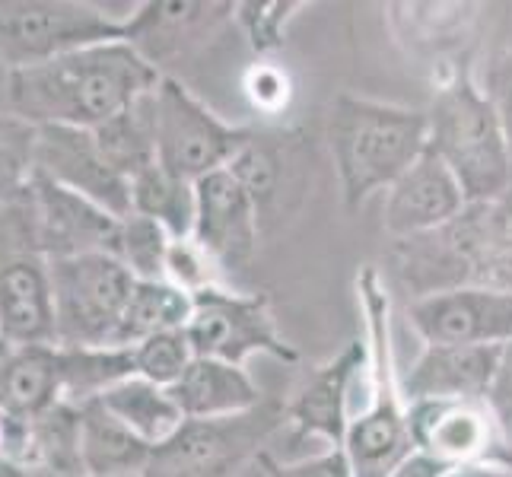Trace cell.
<instances>
[{
  "label": "cell",
  "mask_w": 512,
  "mask_h": 477,
  "mask_svg": "<svg viewBox=\"0 0 512 477\" xmlns=\"http://www.w3.org/2000/svg\"><path fill=\"white\" fill-rule=\"evenodd\" d=\"M163 77L128 42H102L7 74V109L35 128L93 131L153 93Z\"/></svg>",
  "instance_id": "cell-1"
},
{
  "label": "cell",
  "mask_w": 512,
  "mask_h": 477,
  "mask_svg": "<svg viewBox=\"0 0 512 477\" xmlns=\"http://www.w3.org/2000/svg\"><path fill=\"white\" fill-rule=\"evenodd\" d=\"M388 261L411 303L462 287L512 293V188L493 201L468 204L433 233L395 239Z\"/></svg>",
  "instance_id": "cell-2"
},
{
  "label": "cell",
  "mask_w": 512,
  "mask_h": 477,
  "mask_svg": "<svg viewBox=\"0 0 512 477\" xmlns=\"http://www.w3.org/2000/svg\"><path fill=\"white\" fill-rule=\"evenodd\" d=\"M328 150L347 210L363 207L376 191H388L427 153V109L376 102L341 93L328 109Z\"/></svg>",
  "instance_id": "cell-3"
},
{
  "label": "cell",
  "mask_w": 512,
  "mask_h": 477,
  "mask_svg": "<svg viewBox=\"0 0 512 477\" xmlns=\"http://www.w3.org/2000/svg\"><path fill=\"white\" fill-rule=\"evenodd\" d=\"M427 121V147L452 169L468 204L493 201L512 188V166L500 121L468 61L455 64L449 80L436 90Z\"/></svg>",
  "instance_id": "cell-4"
},
{
  "label": "cell",
  "mask_w": 512,
  "mask_h": 477,
  "mask_svg": "<svg viewBox=\"0 0 512 477\" xmlns=\"http://www.w3.org/2000/svg\"><path fill=\"white\" fill-rule=\"evenodd\" d=\"M360 299L369 328V404L353 414L344 436V455L350 477H392L417 452L408 427V401L395 379L392 344H388V299L376 271L360 277Z\"/></svg>",
  "instance_id": "cell-5"
},
{
  "label": "cell",
  "mask_w": 512,
  "mask_h": 477,
  "mask_svg": "<svg viewBox=\"0 0 512 477\" xmlns=\"http://www.w3.org/2000/svg\"><path fill=\"white\" fill-rule=\"evenodd\" d=\"M55 344L67 350H102L115 344V331L134 293V274L109 252L48 261Z\"/></svg>",
  "instance_id": "cell-6"
},
{
  "label": "cell",
  "mask_w": 512,
  "mask_h": 477,
  "mask_svg": "<svg viewBox=\"0 0 512 477\" xmlns=\"http://www.w3.org/2000/svg\"><path fill=\"white\" fill-rule=\"evenodd\" d=\"M284 427V401L274 398L233 417L185 420L179 433L153 449L140 477H236L239 468L258 462L268 439Z\"/></svg>",
  "instance_id": "cell-7"
},
{
  "label": "cell",
  "mask_w": 512,
  "mask_h": 477,
  "mask_svg": "<svg viewBox=\"0 0 512 477\" xmlns=\"http://www.w3.org/2000/svg\"><path fill=\"white\" fill-rule=\"evenodd\" d=\"M121 42V20L83 0H0V67L7 74L70 51Z\"/></svg>",
  "instance_id": "cell-8"
},
{
  "label": "cell",
  "mask_w": 512,
  "mask_h": 477,
  "mask_svg": "<svg viewBox=\"0 0 512 477\" xmlns=\"http://www.w3.org/2000/svg\"><path fill=\"white\" fill-rule=\"evenodd\" d=\"M153 115L160 166L188 182H201L207 175L229 169V163L258 131L229 125L217 112H210L182 80L169 74L153 90Z\"/></svg>",
  "instance_id": "cell-9"
},
{
  "label": "cell",
  "mask_w": 512,
  "mask_h": 477,
  "mask_svg": "<svg viewBox=\"0 0 512 477\" xmlns=\"http://www.w3.org/2000/svg\"><path fill=\"white\" fill-rule=\"evenodd\" d=\"M185 334L194 347V357L242 366L252 353H268L280 363H299V350L277 334L271 303L264 293H233L226 287L194 293Z\"/></svg>",
  "instance_id": "cell-10"
},
{
  "label": "cell",
  "mask_w": 512,
  "mask_h": 477,
  "mask_svg": "<svg viewBox=\"0 0 512 477\" xmlns=\"http://www.w3.org/2000/svg\"><path fill=\"white\" fill-rule=\"evenodd\" d=\"M408 322L423 344L506 347L512 344V293L462 287L408 303Z\"/></svg>",
  "instance_id": "cell-11"
},
{
  "label": "cell",
  "mask_w": 512,
  "mask_h": 477,
  "mask_svg": "<svg viewBox=\"0 0 512 477\" xmlns=\"http://www.w3.org/2000/svg\"><path fill=\"white\" fill-rule=\"evenodd\" d=\"M35 175H45L55 185L83 194L86 201L109 210L112 217H131V182L109 166L93 131L86 128H39L35 140Z\"/></svg>",
  "instance_id": "cell-12"
},
{
  "label": "cell",
  "mask_w": 512,
  "mask_h": 477,
  "mask_svg": "<svg viewBox=\"0 0 512 477\" xmlns=\"http://www.w3.org/2000/svg\"><path fill=\"white\" fill-rule=\"evenodd\" d=\"M29 214L35 245L48 261L80 258L109 252L118 236V217L99 204L86 201L83 194L55 185L45 175H35L29 188Z\"/></svg>",
  "instance_id": "cell-13"
},
{
  "label": "cell",
  "mask_w": 512,
  "mask_h": 477,
  "mask_svg": "<svg viewBox=\"0 0 512 477\" xmlns=\"http://www.w3.org/2000/svg\"><path fill=\"white\" fill-rule=\"evenodd\" d=\"M236 4H191V0H147L121 20V42L137 48L156 70L188 58L223 23H233Z\"/></svg>",
  "instance_id": "cell-14"
},
{
  "label": "cell",
  "mask_w": 512,
  "mask_h": 477,
  "mask_svg": "<svg viewBox=\"0 0 512 477\" xmlns=\"http://www.w3.org/2000/svg\"><path fill=\"white\" fill-rule=\"evenodd\" d=\"M194 185H198V220H194L191 239L220 271L249 268L261 239V220L252 198L229 169H220Z\"/></svg>",
  "instance_id": "cell-15"
},
{
  "label": "cell",
  "mask_w": 512,
  "mask_h": 477,
  "mask_svg": "<svg viewBox=\"0 0 512 477\" xmlns=\"http://www.w3.org/2000/svg\"><path fill=\"white\" fill-rule=\"evenodd\" d=\"M468 207V198L452 169L430 147L385 194V233L395 239H414L452 223Z\"/></svg>",
  "instance_id": "cell-16"
},
{
  "label": "cell",
  "mask_w": 512,
  "mask_h": 477,
  "mask_svg": "<svg viewBox=\"0 0 512 477\" xmlns=\"http://www.w3.org/2000/svg\"><path fill=\"white\" fill-rule=\"evenodd\" d=\"M414 449L452 468L497 458V427L484 398L474 401H417L408 404Z\"/></svg>",
  "instance_id": "cell-17"
},
{
  "label": "cell",
  "mask_w": 512,
  "mask_h": 477,
  "mask_svg": "<svg viewBox=\"0 0 512 477\" xmlns=\"http://www.w3.org/2000/svg\"><path fill=\"white\" fill-rule=\"evenodd\" d=\"M369 363V347L366 341H350L338 357L328 360L325 366L312 369L296 388L293 398L284 401L287 411V427L293 436H319L328 439L331 446H344L347 436V392L353 379L360 376V369Z\"/></svg>",
  "instance_id": "cell-18"
},
{
  "label": "cell",
  "mask_w": 512,
  "mask_h": 477,
  "mask_svg": "<svg viewBox=\"0 0 512 477\" xmlns=\"http://www.w3.org/2000/svg\"><path fill=\"white\" fill-rule=\"evenodd\" d=\"M503 347H449L423 344L420 357L401 379L408 404L417 401H474L487 398Z\"/></svg>",
  "instance_id": "cell-19"
},
{
  "label": "cell",
  "mask_w": 512,
  "mask_h": 477,
  "mask_svg": "<svg viewBox=\"0 0 512 477\" xmlns=\"http://www.w3.org/2000/svg\"><path fill=\"white\" fill-rule=\"evenodd\" d=\"M64 404L61 347H0V414L35 420Z\"/></svg>",
  "instance_id": "cell-20"
},
{
  "label": "cell",
  "mask_w": 512,
  "mask_h": 477,
  "mask_svg": "<svg viewBox=\"0 0 512 477\" xmlns=\"http://www.w3.org/2000/svg\"><path fill=\"white\" fill-rule=\"evenodd\" d=\"M229 172L252 198L261 233L264 223L284 217L287 198L293 194L296 182V144L290 134L255 131V137L242 147V153L229 163Z\"/></svg>",
  "instance_id": "cell-21"
},
{
  "label": "cell",
  "mask_w": 512,
  "mask_h": 477,
  "mask_svg": "<svg viewBox=\"0 0 512 477\" xmlns=\"http://www.w3.org/2000/svg\"><path fill=\"white\" fill-rule=\"evenodd\" d=\"M185 420H217L258 408L264 395L242 366L194 357L185 376L169 388Z\"/></svg>",
  "instance_id": "cell-22"
},
{
  "label": "cell",
  "mask_w": 512,
  "mask_h": 477,
  "mask_svg": "<svg viewBox=\"0 0 512 477\" xmlns=\"http://www.w3.org/2000/svg\"><path fill=\"white\" fill-rule=\"evenodd\" d=\"M80 458L86 477H128L144 474L153 446L128 430L105 404H80Z\"/></svg>",
  "instance_id": "cell-23"
},
{
  "label": "cell",
  "mask_w": 512,
  "mask_h": 477,
  "mask_svg": "<svg viewBox=\"0 0 512 477\" xmlns=\"http://www.w3.org/2000/svg\"><path fill=\"white\" fill-rule=\"evenodd\" d=\"M99 401L153 449L172 439L185 423V414L172 401L169 388H160L140 376H128L112 388H105Z\"/></svg>",
  "instance_id": "cell-24"
},
{
  "label": "cell",
  "mask_w": 512,
  "mask_h": 477,
  "mask_svg": "<svg viewBox=\"0 0 512 477\" xmlns=\"http://www.w3.org/2000/svg\"><path fill=\"white\" fill-rule=\"evenodd\" d=\"M191 309L194 296L172 287L169 280H137L112 347L131 350L163 331H182L191 322Z\"/></svg>",
  "instance_id": "cell-25"
},
{
  "label": "cell",
  "mask_w": 512,
  "mask_h": 477,
  "mask_svg": "<svg viewBox=\"0 0 512 477\" xmlns=\"http://www.w3.org/2000/svg\"><path fill=\"white\" fill-rule=\"evenodd\" d=\"M131 210L137 217L160 223L172 242L191 239L198 220V185L153 163L131 179Z\"/></svg>",
  "instance_id": "cell-26"
},
{
  "label": "cell",
  "mask_w": 512,
  "mask_h": 477,
  "mask_svg": "<svg viewBox=\"0 0 512 477\" xmlns=\"http://www.w3.org/2000/svg\"><path fill=\"white\" fill-rule=\"evenodd\" d=\"M23 468L39 477H86L80 458V411L58 404L42 417L26 420Z\"/></svg>",
  "instance_id": "cell-27"
},
{
  "label": "cell",
  "mask_w": 512,
  "mask_h": 477,
  "mask_svg": "<svg viewBox=\"0 0 512 477\" xmlns=\"http://www.w3.org/2000/svg\"><path fill=\"white\" fill-rule=\"evenodd\" d=\"M93 137L109 159V166L121 175V179H134L153 163H160L156 156V115H153V93L137 99L131 109L118 112L115 118L102 121L93 128Z\"/></svg>",
  "instance_id": "cell-28"
},
{
  "label": "cell",
  "mask_w": 512,
  "mask_h": 477,
  "mask_svg": "<svg viewBox=\"0 0 512 477\" xmlns=\"http://www.w3.org/2000/svg\"><path fill=\"white\" fill-rule=\"evenodd\" d=\"M61 376H64V404L96 401L105 388L134 376V353L118 347L102 350H67L61 347Z\"/></svg>",
  "instance_id": "cell-29"
},
{
  "label": "cell",
  "mask_w": 512,
  "mask_h": 477,
  "mask_svg": "<svg viewBox=\"0 0 512 477\" xmlns=\"http://www.w3.org/2000/svg\"><path fill=\"white\" fill-rule=\"evenodd\" d=\"M39 128L10 109H0V210L23 204L35 179Z\"/></svg>",
  "instance_id": "cell-30"
},
{
  "label": "cell",
  "mask_w": 512,
  "mask_h": 477,
  "mask_svg": "<svg viewBox=\"0 0 512 477\" xmlns=\"http://www.w3.org/2000/svg\"><path fill=\"white\" fill-rule=\"evenodd\" d=\"M169 249L172 236L160 223L131 214L118 223L112 255L134 274V280H166Z\"/></svg>",
  "instance_id": "cell-31"
},
{
  "label": "cell",
  "mask_w": 512,
  "mask_h": 477,
  "mask_svg": "<svg viewBox=\"0 0 512 477\" xmlns=\"http://www.w3.org/2000/svg\"><path fill=\"white\" fill-rule=\"evenodd\" d=\"M134 353V376L147 379L160 388H172L185 376V369L194 363V347L182 331H163L144 344L131 347Z\"/></svg>",
  "instance_id": "cell-32"
},
{
  "label": "cell",
  "mask_w": 512,
  "mask_h": 477,
  "mask_svg": "<svg viewBox=\"0 0 512 477\" xmlns=\"http://www.w3.org/2000/svg\"><path fill=\"white\" fill-rule=\"evenodd\" d=\"M303 7L306 4H299V0H249V4H236L233 23L242 26L245 39L258 55H271L284 45L287 23Z\"/></svg>",
  "instance_id": "cell-33"
},
{
  "label": "cell",
  "mask_w": 512,
  "mask_h": 477,
  "mask_svg": "<svg viewBox=\"0 0 512 477\" xmlns=\"http://www.w3.org/2000/svg\"><path fill=\"white\" fill-rule=\"evenodd\" d=\"M166 280L185 293H201L207 287H220V268L194 239L172 242L166 258Z\"/></svg>",
  "instance_id": "cell-34"
},
{
  "label": "cell",
  "mask_w": 512,
  "mask_h": 477,
  "mask_svg": "<svg viewBox=\"0 0 512 477\" xmlns=\"http://www.w3.org/2000/svg\"><path fill=\"white\" fill-rule=\"evenodd\" d=\"M484 401L490 408L493 427H497V458L512 468V344L503 347L497 376H493Z\"/></svg>",
  "instance_id": "cell-35"
},
{
  "label": "cell",
  "mask_w": 512,
  "mask_h": 477,
  "mask_svg": "<svg viewBox=\"0 0 512 477\" xmlns=\"http://www.w3.org/2000/svg\"><path fill=\"white\" fill-rule=\"evenodd\" d=\"M481 90H484L487 102L493 105V115L500 121L509 166H512V48L497 51V55L487 61V74H484Z\"/></svg>",
  "instance_id": "cell-36"
},
{
  "label": "cell",
  "mask_w": 512,
  "mask_h": 477,
  "mask_svg": "<svg viewBox=\"0 0 512 477\" xmlns=\"http://www.w3.org/2000/svg\"><path fill=\"white\" fill-rule=\"evenodd\" d=\"M258 465L264 477H350V465L341 446H328L325 452L303 458V462H290V465L277 462L268 452H261Z\"/></svg>",
  "instance_id": "cell-37"
},
{
  "label": "cell",
  "mask_w": 512,
  "mask_h": 477,
  "mask_svg": "<svg viewBox=\"0 0 512 477\" xmlns=\"http://www.w3.org/2000/svg\"><path fill=\"white\" fill-rule=\"evenodd\" d=\"M245 86H249L252 102L258 105V109H264V112H277L280 105H287V99H290L287 74H284V70H277V67H268V64L255 67Z\"/></svg>",
  "instance_id": "cell-38"
},
{
  "label": "cell",
  "mask_w": 512,
  "mask_h": 477,
  "mask_svg": "<svg viewBox=\"0 0 512 477\" xmlns=\"http://www.w3.org/2000/svg\"><path fill=\"white\" fill-rule=\"evenodd\" d=\"M26 452V420L0 414V465H23Z\"/></svg>",
  "instance_id": "cell-39"
},
{
  "label": "cell",
  "mask_w": 512,
  "mask_h": 477,
  "mask_svg": "<svg viewBox=\"0 0 512 477\" xmlns=\"http://www.w3.org/2000/svg\"><path fill=\"white\" fill-rule=\"evenodd\" d=\"M452 465L446 462H436L433 455H423V452H414L408 462H404L392 477H449Z\"/></svg>",
  "instance_id": "cell-40"
},
{
  "label": "cell",
  "mask_w": 512,
  "mask_h": 477,
  "mask_svg": "<svg viewBox=\"0 0 512 477\" xmlns=\"http://www.w3.org/2000/svg\"><path fill=\"white\" fill-rule=\"evenodd\" d=\"M449 477H512V468L500 462V458H481V462L452 468Z\"/></svg>",
  "instance_id": "cell-41"
},
{
  "label": "cell",
  "mask_w": 512,
  "mask_h": 477,
  "mask_svg": "<svg viewBox=\"0 0 512 477\" xmlns=\"http://www.w3.org/2000/svg\"><path fill=\"white\" fill-rule=\"evenodd\" d=\"M0 477H39V474L23 465H0Z\"/></svg>",
  "instance_id": "cell-42"
},
{
  "label": "cell",
  "mask_w": 512,
  "mask_h": 477,
  "mask_svg": "<svg viewBox=\"0 0 512 477\" xmlns=\"http://www.w3.org/2000/svg\"><path fill=\"white\" fill-rule=\"evenodd\" d=\"M128 477H140V474H128Z\"/></svg>",
  "instance_id": "cell-43"
},
{
  "label": "cell",
  "mask_w": 512,
  "mask_h": 477,
  "mask_svg": "<svg viewBox=\"0 0 512 477\" xmlns=\"http://www.w3.org/2000/svg\"><path fill=\"white\" fill-rule=\"evenodd\" d=\"M0 347H4V341H0Z\"/></svg>",
  "instance_id": "cell-44"
}]
</instances>
